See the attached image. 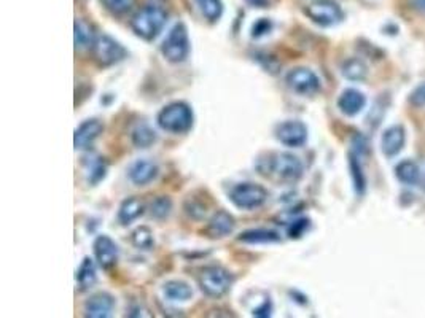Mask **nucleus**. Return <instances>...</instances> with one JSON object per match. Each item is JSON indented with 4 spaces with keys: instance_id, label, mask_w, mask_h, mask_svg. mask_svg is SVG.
Returning a JSON list of instances; mask_svg holds the SVG:
<instances>
[{
    "instance_id": "nucleus-38",
    "label": "nucleus",
    "mask_w": 425,
    "mask_h": 318,
    "mask_svg": "<svg viewBox=\"0 0 425 318\" xmlns=\"http://www.w3.org/2000/svg\"><path fill=\"white\" fill-rule=\"evenodd\" d=\"M250 6H255V9H264V6H268L269 0H245Z\"/></svg>"
},
{
    "instance_id": "nucleus-39",
    "label": "nucleus",
    "mask_w": 425,
    "mask_h": 318,
    "mask_svg": "<svg viewBox=\"0 0 425 318\" xmlns=\"http://www.w3.org/2000/svg\"><path fill=\"white\" fill-rule=\"evenodd\" d=\"M424 187H425V177H424Z\"/></svg>"
},
{
    "instance_id": "nucleus-26",
    "label": "nucleus",
    "mask_w": 425,
    "mask_h": 318,
    "mask_svg": "<svg viewBox=\"0 0 425 318\" xmlns=\"http://www.w3.org/2000/svg\"><path fill=\"white\" fill-rule=\"evenodd\" d=\"M132 143L136 148H149L156 142V132L147 124H141L132 131Z\"/></svg>"
},
{
    "instance_id": "nucleus-31",
    "label": "nucleus",
    "mask_w": 425,
    "mask_h": 318,
    "mask_svg": "<svg viewBox=\"0 0 425 318\" xmlns=\"http://www.w3.org/2000/svg\"><path fill=\"white\" fill-rule=\"evenodd\" d=\"M102 5L112 15L122 16L134 9L136 0H102Z\"/></svg>"
},
{
    "instance_id": "nucleus-37",
    "label": "nucleus",
    "mask_w": 425,
    "mask_h": 318,
    "mask_svg": "<svg viewBox=\"0 0 425 318\" xmlns=\"http://www.w3.org/2000/svg\"><path fill=\"white\" fill-rule=\"evenodd\" d=\"M411 5L416 11H419L421 15L425 16V0H411Z\"/></svg>"
},
{
    "instance_id": "nucleus-3",
    "label": "nucleus",
    "mask_w": 425,
    "mask_h": 318,
    "mask_svg": "<svg viewBox=\"0 0 425 318\" xmlns=\"http://www.w3.org/2000/svg\"><path fill=\"white\" fill-rule=\"evenodd\" d=\"M168 23V13L158 5H147L139 10L131 19V28L137 37L144 40H155Z\"/></svg>"
},
{
    "instance_id": "nucleus-34",
    "label": "nucleus",
    "mask_w": 425,
    "mask_h": 318,
    "mask_svg": "<svg viewBox=\"0 0 425 318\" xmlns=\"http://www.w3.org/2000/svg\"><path fill=\"white\" fill-rule=\"evenodd\" d=\"M271 29H272V23L269 21V19H267V18L258 19V21L252 26V37L260 38L263 35L269 34Z\"/></svg>"
},
{
    "instance_id": "nucleus-32",
    "label": "nucleus",
    "mask_w": 425,
    "mask_h": 318,
    "mask_svg": "<svg viewBox=\"0 0 425 318\" xmlns=\"http://www.w3.org/2000/svg\"><path fill=\"white\" fill-rule=\"evenodd\" d=\"M311 228V220L309 218H296V220L291 221L287 228V234L290 238H300L304 234L308 233V229Z\"/></svg>"
},
{
    "instance_id": "nucleus-14",
    "label": "nucleus",
    "mask_w": 425,
    "mask_h": 318,
    "mask_svg": "<svg viewBox=\"0 0 425 318\" xmlns=\"http://www.w3.org/2000/svg\"><path fill=\"white\" fill-rule=\"evenodd\" d=\"M236 228V221L227 210H217L204 228V234L209 238H223L230 236Z\"/></svg>"
},
{
    "instance_id": "nucleus-6",
    "label": "nucleus",
    "mask_w": 425,
    "mask_h": 318,
    "mask_svg": "<svg viewBox=\"0 0 425 318\" xmlns=\"http://www.w3.org/2000/svg\"><path fill=\"white\" fill-rule=\"evenodd\" d=\"M91 56L101 67H112L128 57V50L110 35H97L91 46Z\"/></svg>"
},
{
    "instance_id": "nucleus-9",
    "label": "nucleus",
    "mask_w": 425,
    "mask_h": 318,
    "mask_svg": "<svg viewBox=\"0 0 425 318\" xmlns=\"http://www.w3.org/2000/svg\"><path fill=\"white\" fill-rule=\"evenodd\" d=\"M285 83L289 88L298 96L311 97L316 96L322 88L321 78L317 77L316 72H312L308 67H295L291 69L287 77H285Z\"/></svg>"
},
{
    "instance_id": "nucleus-35",
    "label": "nucleus",
    "mask_w": 425,
    "mask_h": 318,
    "mask_svg": "<svg viewBox=\"0 0 425 318\" xmlns=\"http://www.w3.org/2000/svg\"><path fill=\"white\" fill-rule=\"evenodd\" d=\"M409 104L414 105V107H424L425 105V83L419 84L413 92H411Z\"/></svg>"
},
{
    "instance_id": "nucleus-17",
    "label": "nucleus",
    "mask_w": 425,
    "mask_h": 318,
    "mask_svg": "<svg viewBox=\"0 0 425 318\" xmlns=\"http://www.w3.org/2000/svg\"><path fill=\"white\" fill-rule=\"evenodd\" d=\"M404 141H407V132H404L403 126L400 124L390 126V128L384 132L381 138L382 153L386 156L398 155L404 147Z\"/></svg>"
},
{
    "instance_id": "nucleus-15",
    "label": "nucleus",
    "mask_w": 425,
    "mask_h": 318,
    "mask_svg": "<svg viewBox=\"0 0 425 318\" xmlns=\"http://www.w3.org/2000/svg\"><path fill=\"white\" fill-rule=\"evenodd\" d=\"M114 309L115 297L109 293H96L85 302V315L90 318H109Z\"/></svg>"
},
{
    "instance_id": "nucleus-29",
    "label": "nucleus",
    "mask_w": 425,
    "mask_h": 318,
    "mask_svg": "<svg viewBox=\"0 0 425 318\" xmlns=\"http://www.w3.org/2000/svg\"><path fill=\"white\" fill-rule=\"evenodd\" d=\"M107 175V163L104 158H92V161L88 164V180L91 185H97L102 182Z\"/></svg>"
},
{
    "instance_id": "nucleus-2",
    "label": "nucleus",
    "mask_w": 425,
    "mask_h": 318,
    "mask_svg": "<svg viewBox=\"0 0 425 318\" xmlns=\"http://www.w3.org/2000/svg\"><path fill=\"white\" fill-rule=\"evenodd\" d=\"M158 126L169 134H187L195 123L193 110L185 102H172L158 114Z\"/></svg>"
},
{
    "instance_id": "nucleus-5",
    "label": "nucleus",
    "mask_w": 425,
    "mask_h": 318,
    "mask_svg": "<svg viewBox=\"0 0 425 318\" xmlns=\"http://www.w3.org/2000/svg\"><path fill=\"white\" fill-rule=\"evenodd\" d=\"M230 201L241 210H255L268 201V191L258 183H237L230 191Z\"/></svg>"
},
{
    "instance_id": "nucleus-22",
    "label": "nucleus",
    "mask_w": 425,
    "mask_h": 318,
    "mask_svg": "<svg viewBox=\"0 0 425 318\" xmlns=\"http://www.w3.org/2000/svg\"><path fill=\"white\" fill-rule=\"evenodd\" d=\"M163 291H164V296L168 297L169 301H174V302H185L193 297V290H191V287L187 282H182V280L166 282Z\"/></svg>"
},
{
    "instance_id": "nucleus-18",
    "label": "nucleus",
    "mask_w": 425,
    "mask_h": 318,
    "mask_svg": "<svg viewBox=\"0 0 425 318\" xmlns=\"http://www.w3.org/2000/svg\"><path fill=\"white\" fill-rule=\"evenodd\" d=\"M145 214V202L141 197L131 196L124 199L118 209V221L123 224V226H128V224L134 223Z\"/></svg>"
},
{
    "instance_id": "nucleus-20",
    "label": "nucleus",
    "mask_w": 425,
    "mask_h": 318,
    "mask_svg": "<svg viewBox=\"0 0 425 318\" xmlns=\"http://www.w3.org/2000/svg\"><path fill=\"white\" fill-rule=\"evenodd\" d=\"M95 29L90 23L83 21V19H75L74 24V42H75V50L82 51L86 48H91L92 43L96 40Z\"/></svg>"
},
{
    "instance_id": "nucleus-10",
    "label": "nucleus",
    "mask_w": 425,
    "mask_h": 318,
    "mask_svg": "<svg viewBox=\"0 0 425 318\" xmlns=\"http://www.w3.org/2000/svg\"><path fill=\"white\" fill-rule=\"evenodd\" d=\"M274 136L285 147L300 148L308 142V126L300 119H287L276 126Z\"/></svg>"
},
{
    "instance_id": "nucleus-30",
    "label": "nucleus",
    "mask_w": 425,
    "mask_h": 318,
    "mask_svg": "<svg viewBox=\"0 0 425 318\" xmlns=\"http://www.w3.org/2000/svg\"><path fill=\"white\" fill-rule=\"evenodd\" d=\"M171 210H172V201L168 196L156 197L150 205V214L151 216L156 218V220H164V218H168L171 215Z\"/></svg>"
},
{
    "instance_id": "nucleus-21",
    "label": "nucleus",
    "mask_w": 425,
    "mask_h": 318,
    "mask_svg": "<svg viewBox=\"0 0 425 318\" xmlns=\"http://www.w3.org/2000/svg\"><path fill=\"white\" fill-rule=\"evenodd\" d=\"M75 280L78 283V288L82 291H88L90 288L95 287L97 282V273H96L95 261H92L91 258L88 256L83 258V261L77 270Z\"/></svg>"
},
{
    "instance_id": "nucleus-36",
    "label": "nucleus",
    "mask_w": 425,
    "mask_h": 318,
    "mask_svg": "<svg viewBox=\"0 0 425 318\" xmlns=\"http://www.w3.org/2000/svg\"><path fill=\"white\" fill-rule=\"evenodd\" d=\"M271 312H272V304H271L269 300L264 301L260 307L254 309V315H255V317H260V318L271 317Z\"/></svg>"
},
{
    "instance_id": "nucleus-23",
    "label": "nucleus",
    "mask_w": 425,
    "mask_h": 318,
    "mask_svg": "<svg viewBox=\"0 0 425 318\" xmlns=\"http://www.w3.org/2000/svg\"><path fill=\"white\" fill-rule=\"evenodd\" d=\"M395 175L398 180L404 185H414L419 182V177H421L419 165H417L414 161H411V159H404V161H402L395 168Z\"/></svg>"
},
{
    "instance_id": "nucleus-16",
    "label": "nucleus",
    "mask_w": 425,
    "mask_h": 318,
    "mask_svg": "<svg viewBox=\"0 0 425 318\" xmlns=\"http://www.w3.org/2000/svg\"><path fill=\"white\" fill-rule=\"evenodd\" d=\"M365 105H367V97H365L363 92L354 88L344 89L340 99H338V109L346 116L358 115L365 109Z\"/></svg>"
},
{
    "instance_id": "nucleus-25",
    "label": "nucleus",
    "mask_w": 425,
    "mask_h": 318,
    "mask_svg": "<svg viewBox=\"0 0 425 318\" xmlns=\"http://www.w3.org/2000/svg\"><path fill=\"white\" fill-rule=\"evenodd\" d=\"M349 169H350L352 182H354L355 191L358 194H363L365 187H367V180H365V174L362 169V163H360V155H358L355 150H352L349 153Z\"/></svg>"
},
{
    "instance_id": "nucleus-1",
    "label": "nucleus",
    "mask_w": 425,
    "mask_h": 318,
    "mask_svg": "<svg viewBox=\"0 0 425 318\" xmlns=\"http://www.w3.org/2000/svg\"><path fill=\"white\" fill-rule=\"evenodd\" d=\"M257 169L263 177L276 178L284 183H295L303 177L304 165L298 156L282 151V153H269L267 159H258Z\"/></svg>"
},
{
    "instance_id": "nucleus-11",
    "label": "nucleus",
    "mask_w": 425,
    "mask_h": 318,
    "mask_svg": "<svg viewBox=\"0 0 425 318\" xmlns=\"http://www.w3.org/2000/svg\"><path fill=\"white\" fill-rule=\"evenodd\" d=\"M92 248H95V256H96L97 264L104 270H110L118 263L119 248L114 238H110L109 236H105V234L99 236L95 241Z\"/></svg>"
},
{
    "instance_id": "nucleus-13",
    "label": "nucleus",
    "mask_w": 425,
    "mask_h": 318,
    "mask_svg": "<svg viewBox=\"0 0 425 318\" xmlns=\"http://www.w3.org/2000/svg\"><path fill=\"white\" fill-rule=\"evenodd\" d=\"M104 132V124L99 119H86L75 129L74 136V147L75 150H90L99 136Z\"/></svg>"
},
{
    "instance_id": "nucleus-19",
    "label": "nucleus",
    "mask_w": 425,
    "mask_h": 318,
    "mask_svg": "<svg viewBox=\"0 0 425 318\" xmlns=\"http://www.w3.org/2000/svg\"><path fill=\"white\" fill-rule=\"evenodd\" d=\"M239 242L257 245V243H277L281 242V234L276 233L272 229H264V228H257V229H249L244 231V233L237 237Z\"/></svg>"
},
{
    "instance_id": "nucleus-27",
    "label": "nucleus",
    "mask_w": 425,
    "mask_h": 318,
    "mask_svg": "<svg viewBox=\"0 0 425 318\" xmlns=\"http://www.w3.org/2000/svg\"><path fill=\"white\" fill-rule=\"evenodd\" d=\"M131 242L137 250H144V251H149L155 247L154 233H151V229L147 226L137 228L134 233L131 234Z\"/></svg>"
},
{
    "instance_id": "nucleus-28",
    "label": "nucleus",
    "mask_w": 425,
    "mask_h": 318,
    "mask_svg": "<svg viewBox=\"0 0 425 318\" xmlns=\"http://www.w3.org/2000/svg\"><path fill=\"white\" fill-rule=\"evenodd\" d=\"M196 4L205 19H209L210 23H215L220 19L223 13L222 0H196Z\"/></svg>"
},
{
    "instance_id": "nucleus-7",
    "label": "nucleus",
    "mask_w": 425,
    "mask_h": 318,
    "mask_svg": "<svg viewBox=\"0 0 425 318\" xmlns=\"http://www.w3.org/2000/svg\"><path fill=\"white\" fill-rule=\"evenodd\" d=\"M198 283L204 295L210 297H222L231 288L232 275L222 266H208L199 274Z\"/></svg>"
},
{
    "instance_id": "nucleus-24",
    "label": "nucleus",
    "mask_w": 425,
    "mask_h": 318,
    "mask_svg": "<svg viewBox=\"0 0 425 318\" xmlns=\"http://www.w3.org/2000/svg\"><path fill=\"white\" fill-rule=\"evenodd\" d=\"M341 72H343L344 78L350 80V82H363V80L368 75V67L365 65L362 59L350 57L343 64Z\"/></svg>"
},
{
    "instance_id": "nucleus-12",
    "label": "nucleus",
    "mask_w": 425,
    "mask_h": 318,
    "mask_svg": "<svg viewBox=\"0 0 425 318\" xmlns=\"http://www.w3.org/2000/svg\"><path fill=\"white\" fill-rule=\"evenodd\" d=\"M159 175V168L151 159H137L128 169L129 180L137 187H147L151 182H155Z\"/></svg>"
},
{
    "instance_id": "nucleus-4",
    "label": "nucleus",
    "mask_w": 425,
    "mask_h": 318,
    "mask_svg": "<svg viewBox=\"0 0 425 318\" xmlns=\"http://www.w3.org/2000/svg\"><path fill=\"white\" fill-rule=\"evenodd\" d=\"M190 50H191V45H190L188 31L185 28L183 23H178L169 31L168 37L164 38V42L161 45L163 56L166 57V61H169L172 64H181L183 61H187Z\"/></svg>"
},
{
    "instance_id": "nucleus-8",
    "label": "nucleus",
    "mask_w": 425,
    "mask_h": 318,
    "mask_svg": "<svg viewBox=\"0 0 425 318\" xmlns=\"http://www.w3.org/2000/svg\"><path fill=\"white\" fill-rule=\"evenodd\" d=\"M304 11L312 23L322 26V28H331L344 19V11L335 0H314Z\"/></svg>"
},
{
    "instance_id": "nucleus-33",
    "label": "nucleus",
    "mask_w": 425,
    "mask_h": 318,
    "mask_svg": "<svg viewBox=\"0 0 425 318\" xmlns=\"http://www.w3.org/2000/svg\"><path fill=\"white\" fill-rule=\"evenodd\" d=\"M185 212H187L191 218H195V220H201V218H204V215L208 214V205L198 202L195 197L190 196L187 202H185Z\"/></svg>"
}]
</instances>
